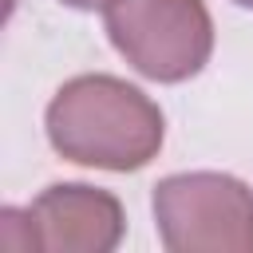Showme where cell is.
Here are the masks:
<instances>
[{"label":"cell","mask_w":253,"mask_h":253,"mask_svg":"<svg viewBox=\"0 0 253 253\" xmlns=\"http://www.w3.org/2000/svg\"><path fill=\"white\" fill-rule=\"evenodd\" d=\"M32 249L40 253H111L126 233L123 202L87 182H51L28 206Z\"/></svg>","instance_id":"cell-4"},{"label":"cell","mask_w":253,"mask_h":253,"mask_svg":"<svg viewBox=\"0 0 253 253\" xmlns=\"http://www.w3.org/2000/svg\"><path fill=\"white\" fill-rule=\"evenodd\" d=\"M103 24L115 51L154 83H186L213 55L206 0H111Z\"/></svg>","instance_id":"cell-3"},{"label":"cell","mask_w":253,"mask_h":253,"mask_svg":"<svg viewBox=\"0 0 253 253\" xmlns=\"http://www.w3.org/2000/svg\"><path fill=\"white\" fill-rule=\"evenodd\" d=\"M59 4H67V8H79V12H95V8L103 12L111 0H59Z\"/></svg>","instance_id":"cell-5"},{"label":"cell","mask_w":253,"mask_h":253,"mask_svg":"<svg viewBox=\"0 0 253 253\" xmlns=\"http://www.w3.org/2000/svg\"><path fill=\"white\" fill-rule=\"evenodd\" d=\"M43 126L59 158L111 174L142 170L158 158L166 138L158 103L142 87L103 71L67 79L51 95Z\"/></svg>","instance_id":"cell-1"},{"label":"cell","mask_w":253,"mask_h":253,"mask_svg":"<svg viewBox=\"0 0 253 253\" xmlns=\"http://www.w3.org/2000/svg\"><path fill=\"white\" fill-rule=\"evenodd\" d=\"M233 4H237V8H249V12H253V0H233Z\"/></svg>","instance_id":"cell-6"},{"label":"cell","mask_w":253,"mask_h":253,"mask_svg":"<svg viewBox=\"0 0 253 253\" xmlns=\"http://www.w3.org/2000/svg\"><path fill=\"white\" fill-rule=\"evenodd\" d=\"M150 210L170 253H253V190L233 174H166L150 194Z\"/></svg>","instance_id":"cell-2"}]
</instances>
